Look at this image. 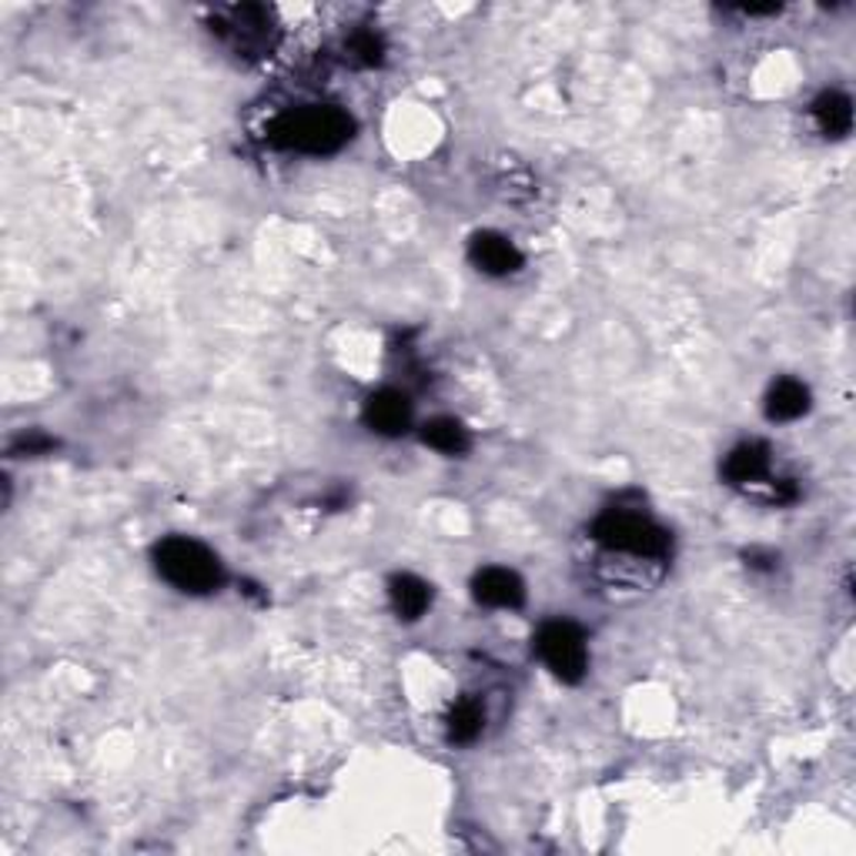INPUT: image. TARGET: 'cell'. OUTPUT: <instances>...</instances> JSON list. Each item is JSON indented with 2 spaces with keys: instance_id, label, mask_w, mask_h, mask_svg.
Instances as JSON below:
<instances>
[{
  "instance_id": "cell-1",
  "label": "cell",
  "mask_w": 856,
  "mask_h": 856,
  "mask_svg": "<svg viewBox=\"0 0 856 856\" xmlns=\"http://www.w3.org/2000/svg\"><path fill=\"white\" fill-rule=\"evenodd\" d=\"M355 134V121L334 104H305L278 114L268 124V141L281 151L334 154Z\"/></svg>"
},
{
  "instance_id": "cell-2",
  "label": "cell",
  "mask_w": 856,
  "mask_h": 856,
  "mask_svg": "<svg viewBox=\"0 0 856 856\" xmlns=\"http://www.w3.org/2000/svg\"><path fill=\"white\" fill-rule=\"evenodd\" d=\"M154 563H157V573L171 586H178L182 592H192V596L215 592L225 579L218 556L208 546H202L198 539H185V536L164 539L154 549Z\"/></svg>"
},
{
  "instance_id": "cell-3",
  "label": "cell",
  "mask_w": 856,
  "mask_h": 856,
  "mask_svg": "<svg viewBox=\"0 0 856 856\" xmlns=\"http://www.w3.org/2000/svg\"><path fill=\"white\" fill-rule=\"evenodd\" d=\"M592 536L606 549H619V553H632V556H646V559H659L672 546V539L662 526L639 516V512H622V508L602 512V516L592 523Z\"/></svg>"
},
{
  "instance_id": "cell-4",
  "label": "cell",
  "mask_w": 856,
  "mask_h": 856,
  "mask_svg": "<svg viewBox=\"0 0 856 856\" xmlns=\"http://www.w3.org/2000/svg\"><path fill=\"white\" fill-rule=\"evenodd\" d=\"M536 649L543 662L553 669V675H559L563 682H579L586 675L589 652H586V636L576 622L569 619L546 622L536 636Z\"/></svg>"
},
{
  "instance_id": "cell-5",
  "label": "cell",
  "mask_w": 856,
  "mask_h": 856,
  "mask_svg": "<svg viewBox=\"0 0 856 856\" xmlns=\"http://www.w3.org/2000/svg\"><path fill=\"white\" fill-rule=\"evenodd\" d=\"M212 24H215L212 31H218V38H225L238 54H248V58H261L275 44V18L268 8H258V4L231 8L221 18H215Z\"/></svg>"
},
{
  "instance_id": "cell-6",
  "label": "cell",
  "mask_w": 856,
  "mask_h": 856,
  "mask_svg": "<svg viewBox=\"0 0 856 856\" xmlns=\"http://www.w3.org/2000/svg\"><path fill=\"white\" fill-rule=\"evenodd\" d=\"M472 592L482 606H495V609H519L526 602V586L512 569H482L472 579Z\"/></svg>"
},
{
  "instance_id": "cell-7",
  "label": "cell",
  "mask_w": 856,
  "mask_h": 856,
  "mask_svg": "<svg viewBox=\"0 0 856 856\" xmlns=\"http://www.w3.org/2000/svg\"><path fill=\"white\" fill-rule=\"evenodd\" d=\"M468 258L478 271L485 275H512L523 268V255L508 238L495 231H478L468 245Z\"/></svg>"
},
{
  "instance_id": "cell-8",
  "label": "cell",
  "mask_w": 856,
  "mask_h": 856,
  "mask_svg": "<svg viewBox=\"0 0 856 856\" xmlns=\"http://www.w3.org/2000/svg\"><path fill=\"white\" fill-rule=\"evenodd\" d=\"M365 425L389 439L402 435L412 425V402L395 389H382L365 402Z\"/></svg>"
},
{
  "instance_id": "cell-9",
  "label": "cell",
  "mask_w": 856,
  "mask_h": 856,
  "mask_svg": "<svg viewBox=\"0 0 856 856\" xmlns=\"http://www.w3.org/2000/svg\"><path fill=\"white\" fill-rule=\"evenodd\" d=\"M813 121L826 137H843L853 127V104L839 91H823L813 101Z\"/></svg>"
},
{
  "instance_id": "cell-10",
  "label": "cell",
  "mask_w": 856,
  "mask_h": 856,
  "mask_svg": "<svg viewBox=\"0 0 856 856\" xmlns=\"http://www.w3.org/2000/svg\"><path fill=\"white\" fill-rule=\"evenodd\" d=\"M766 465H770V448L763 442H743L736 445L730 455H726V465H723V475L733 482V485H743V482H756L766 475Z\"/></svg>"
},
{
  "instance_id": "cell-11",
  "label": "cell",
  "mask_w": 856,
  "mask_h": 856,
  "mask_svg": "<svg viewBox=\"0 0 856 856\" xmlns=\"http://www.w3.org/2000/svg\"><path fill=\"white\" fill-rule=\"evenodd\" d=\"M389 596H392V609L399 612V619H409V622L425 616V609L432 602L429 582H422L419 576H409V573H402L389 582Z\"/></svg>"
},
{
  "instance_id": "cell-12",
  "label": "cell",
  "mask_w": 856,
  "mask_h": 856,
  "mask_svg": "<svg viewBox=\"0 0 856 856\" xmlns=\"http://www.w3.org/2000/svg\"><path fill=\"white\" fill-rule=\"evenodd\" d=\"M809 409V389L796 379H780L766 395V415L773 422H793Z\"/></svg>"
},
{
  "instance_id": "cell-13",
  "label": "cell",
  "mask_w": 856,
  "mask_h": 856,
  "mask_svg": "<svg viewBox=\"0 0 856 856\" xmlns=\"http://www.w3.org/2000/svg\"><path fill=\"white\" fill-rule=\"evenodd\" d=\"M422 439H425V445H432V448L442 452V455H462V452H468V432H465L462 422H455V419H432V422L422 429Z\"/></svg>"
},
{
  "instance_id": "cell-14",
  "label": "cell",
  "mask_w": 856,
  "mask_h": 856,
  "mask_svg": "<svg viewBox=\"0 0 856 856\" xmlns=\"http://www.w3.org/2000/svg\"><path fill=\"white\" fill-rule=\"evenodd\" d=\"M485 723V713L475 700H458L448 713V740L452 743H472L478 740Z\"/></svg>"
},
{
  "instance_id": "cell-15",
  "label": "cell",
  "mask_w": 856,
  "mask_h": 856,
  "mask_svg": "<svg viewBox=\"0 0 856 856\" xmlns=\"http://www.w3.org/2000/svg\"><path fill=\"white\" fill-rule=\"evenodd\" d=\"M349 54H352L355 64L375 68V64L382 61V54H385V44H382V38H379L375 31H359V34L349 41Z\"/></svg>"
},
{
  "instance_id": "cell-16",
  "label": "cell",
  "mask_w": 856,
  "mask_h": 856,
  "mask_svg": "<svg viewBox=\"0 0 856 856\" xmlns=\"http://www.w3.org/2000/svg\"><path fill=\"white\" fill-rule=\"evenodd\" d=\"M54 445H58L54 439H48V435H41V432H31V435H21V439L14 442L11 455H44V452H51Z\"/></svg>"
},
{
  "instance_id": "cell-17",
  "label": "cell",
  "mask_w": 856,
  "mask_h": 856,
  "mask_svg": "<svg viewBox=\"0 0 856 856\" xmlns=\"http://www.w3.org/2000/svg\"><path fill=\"white\" fill-rule=\"evenodd\" d=\"M746 559L753 569H776V553H770V549H750Z\"/></svg>"
}]
</instances>
